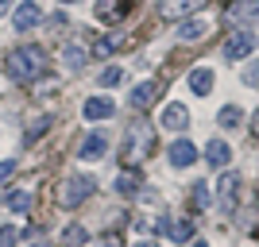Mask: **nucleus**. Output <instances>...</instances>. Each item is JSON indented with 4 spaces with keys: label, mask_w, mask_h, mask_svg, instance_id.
Wrapping results in <instances>:
<instances>
[{
    "label": "nucleus",
    "mask_w": 259,
    "mask_h": 247,
    "mask_svg": "<svg viewBox=\"0 0 259 247\" xmlns=\"http://www.w3.org/2000/svg\"><path fill=\"white\" fill-rule=\"evenodd\" d=\"M47 74V51L43 46H16V51L8 54V77L12 81H20V85H31V81H39V77Z\"/></svg>",
    "instance_id": "nucleus-1"
},
{
    "label": "nucleus",
    "mask_w": 259,
    "mask_h": 247,
    "mask_svg": "<svg viewBox=\"0 0 259 247\" xmlns=\"http://www.w3.org/2000/svg\"><path fill=\"white\" fill-rule=\"evenodd\" d=\"M155 151V128L147 124V120H136V124H128V131H124V147H120V159H124V166H140L147 155Z\"/></svg>",
    "instance_id": "nucleus-2"
},
{
    "label": "nucleus",
    "mask_w": 259,
    "mask_h": 247,
    "mask_svg": "<svg viewBox=\"0 0 259 247\" xmlns=\"http://www.w3.org/2000/svg\"><path fill=\"white\" fill-rule=\"evenodd\" d=\"M58 205L62 209H77L81 201H89L93 197V178L89 174H74V178H62V185H58Z\"/></svg>",
    "instance_id": "nucleus-3"
},
{
    "label": "nucleus",
    "mask_w": 259,
    "mask_h": 247,
    "mask_svg": "<svg viewBox=\"0 0 259 247\" xmlns=\"http://www.w3.org/2000/svg\"><path fill=\"white\" fill-rule=\"evenodd\" d=\"M255 46H259L255 31H236V35L225 43V58H228V62H240V58H248Z\"/></svg>",
    "instance_id": "nucleus-4"
},
{
    "label": "nucleus",
    "mask_w": 259,
    "mask_h": 247,
    "mask_svg": "<svg viewBox=\"0 0 259 247\" xmlns=\"http://www.w3.org/2000/svg\"><path fill=\"white\" fill-rule=\"evenodd\" d=\"M205 8V0H162L159 4V16L162 20H186V16H194V12H201Z\"/></svg>",
    "instance_id": "nucleus-5"
},
{
    "label": "nucleus",
    "mask_w": 259,
    "mask_h": 247,
    "mask_svg": "<svg viewBox=\"0 0 259 247\" xmlns=\"http://www.w3.org/2000/svg\"><path fill=\"white\" fill-rule=\"evenodd\" d=\"M39 23H43V8H39L35 0H23L20 8L12 12V27H16V31H31Z\"/></svg>",
    "instance_id": "nucleus-6"
},
{
    "label": "nucleus",
    "mask_w": 259,
    "mask_h": 247,
    "mask_svg": "<svg viewBox=\"0 0 259 247\" xmlns=\"http://www.w3.org/2000/svg\"><path fill=\"white\" fill-rule=\"evenodd\" d=\"M213 31V27H209V20L205 16H186V20H178V39H182V43H197V39H205V35Z\"/></svg>",
    "instance_id": "nucleus-7"
},
{
    "label": "nucleus",
    "mask_w": 259,
    "mask_h": 247,
    "mask_svg": "<svg viewBox=\"0 0 259 247\" xmlns=\"http://www.w3.org/2000/svg\"><path fill=\"white\" fill-rule=\"evenodd\" d=\"M132 8H136V0H97V8H93V12H97L101 23H120Z\"/></svg>",
    "instance_id": "nucleus-8"
},
{
    "label": "nucleus",
    "mask_w": 259,
    "mask_h": 247,
    "mask_svg": "<svg viewBox=\"0 0 259 247\" xmlns=\"http://www.w3.org/2000/svg\"><path fill=\"white\" fill-rule=\"evenodd\" d=\"M105 151H108V135H105V131H93V135H85V139H81V147H77V159L97 162V159H105Z\"/></svg>",
    "instance_id": "nucleus-9"
},
{
    "label": "nucleus",
    "mask_w": 259,
    "mask_h": 247,
    "mask_svg": "<svg viewBox=\"0 0 259 247\" xmlns=\"http://www.w3.org/2000/svg\"><path fill=\"white\" fill-rule=\"evenodd\" d=\"M166 131H186L190 128V112H186V105H178V101H170V105L162 108V120H159Z\"/></svg>",
    "instance_id": "nucleus-10"
},
{
    "label": "nucleus",
    "mask_w": 259,
    "mask_h": 247,
    "mask_svg": "<svg viewBox=\"0 0 259 247\" xmlns=\"http://www.w3.org/2000/svg\"><path fill=\"white\" fill-rule=\"evenodd\" d=\"M217 185H221V213H232L236 201H240V178L236 174H225Z\"/></svg>",
    "instance_id": "nucleus-11"
},
{
    "label": "nucleus",
    "mask_w": 259,
    "mask_h": 247,
    "mask_svg": "<svg viewBox=\"0 0 259 247\" xmlns=\"http://www.w3.org/2000/svg\"><path fill=\"white\" fill-rule=\"evenodd\" d=\"M112 112H116L112 97H89L85 105H81V116H85V120H108Z\"/></svg>",
    "instance_id": "nucleus-12"
},
{
    "label": "nucleus",
    "mask_w": 259,
    "mask_h": 247,
    "mask_svg": "<svg viewBox=\"0 0 259 247\" xmlns=\"http://www.w3.org/2000/svg\"><path fill=\"white\" fill-rule=\"evenodd\" d=\"M155 101H159V81H140V85L132 89V108H151Z\"/></svg>",
    "instance_id": "nucleus-13"
},
{
    "label": "nucleus",
    "mask_w": 259,
    "mask_h": 247,
    "mask_svg": "<svg viewBox=\"0 0 259 247\" xmlns=\"http://www.w3.org/2000/svg\"><path fill=\"white\" fill-rule=\"evenodd\" d=\"M197 162V147L194 143H186V139H178L170 147V166H178V170H186V166H194Z\"/></svg>",
    "instance_id": "nucleus-14"
},
{
    "label": "nucleus",
    "mask_w": 259,
    "mask_h": 247,
    "mask_svg": "<svg viewBox=\"0 0 259 247\" xmlns=\"http://www.w3.org/2000/svg\"><path fill=\"white\" fill-rule=\"evenodd\" d=\"M128 43H132V35H101L97 43H93V54L108 58V54H120V51H124Z\"/></svg>",
    "instance_id": "nucleus-15"
},
{
    "label": "nucleus",
    "mask_w": 259,
    "mask_h": 247,
    "mask_svg": "<svg viewBox=\"0 0 259 247\" xmlns=\"http://www.w3.org/2000/svg\"><path fill=\"white\" fill-rule=\"evenodd\" d=\"M228 20L236 23H259V0H240L228 8Z\"/></svg>",
    "instance_id": "nucleus-16"
},
{
    "label": "nucleus",
    "mask_w": 259,
    "mask_h": 247,
    "mask_svg": "<svg viewBox=\"0 0 259 247\" xmlns=\"http://www.w3.org/2000/svg\"><path fill=\"white\" fill-rule=\"evenodd\" d=\"M213 70H201V66H197V70H190V89H194L197 97H209V93H213Z\"/></svg>",
    "instance_id": "nucleus-17"
},
{
    "label": "nucleus",
    "mask_w": 259,
    "mask_h": 247,
    "mask_svg": "<svg viewBox=\"0 0 259 247\" xmlns=\"http://www.w3.org/2000/svg\"><path fill=\"white\" fill-rule=\"evenodd\" d=\"M159 228H162V232H166V236L174 239V243H186V239L194 236V224H190V220H174V224H170V220H162Z\"/></svg>",
    "instance_id": "nucleus-18"
},
{
    "label": "nucleus",
    "mask_w": 259,
    "mask_h": 247,
    "mask_svg": "<svg viewBox=\"0 0 259 247\" xmlns=\"http://www.w3.org/2000/svg\"><path fill=\"white\" fill-rule=\"evenodd\" d=\"M228 155H232V151H228L225 139H213V143L205 147V159L213 162V166H228Z\"/></svg>",
    "instance_id": "nucleus-19"
},
{
    "label": "nucleus",
    "mask_w": 259,
    "mask_h": 247,
    "mask_svg": "<svg viewBox=\"0 0 259 247\" xmlns=\"http://www.w3.org/2000/svg\"><path fill=\"white\" fill-rule=\"evenodd\" d=\"M62 62L70 66V70H81V66H85V46L66 43V46H62Z\"/></svg>",
    "instance_id": "nucleus-20"
},
{
    "label": "nucleus",
    "mask_w": 259,
    "mask_h": 247,
    "mask_svg": "<svg viewBox=\"0 0 259 247\" xmlns=\"http://www.w3.org/2000/svg\"><path fill=\"white\" fill-rule=\"evenodd\" d=\"M240 120H244V108L240 105H225L221 112H217V124H221V128H236Z\"/></svg>",
    "instance_id": "nucleus-21"
},
{
    "label": "nucleus",
    "mask_w": 259,
    "mask_h": 247,
    "mask_svg": "<svg viewBox=\"0 0 259 247\" xmlns=\"http://www.w3.org/2000/svg\"><path fill=\"white\" fill-rule=\"evenodd\" d=\"M116 189H120V193H124V197H132V193H136V189H140V174H136V170H132V166H128V170H124V174H120V178H116Z\"/></svg>",
    "instance_id": "nucleus-22"
},
{
    "label": "nucleus",
    "mask_w": 259,
    "mask_h": 247,
    "mask_svg": "<svg viewBox=\"0 0 259 247\" xmlns=\"http://www.w3.org/2000/svg\"><path fill=\"white\" fill-rule=\"evenodd\" d=\"M8 209H12V213H20V216H27V213H31V193H23V189L8 193Z\"/></svg>",
    "instance_id": "nucleus-23"
},
{
    "label": "nucleus",
    "mask_w": 259,
    "mask_h": 247,
    "mask_svg": "<svg viewBox=\"0 0 259 247\" xmlns=\"http://www.w3.org/2000/svg\"><path fill=\"white\" fill-rule=\"evenodd\" d=\"M120 81H124V70H120V66H108V70H101V85H105V89L120 85Z\"/></svg>",
    "instance_id": "nucleus-24"
},
{
    "label": "nucleus",
    "mask_w": 259,
    "mask_h": 247,
    "mask_svg": "<svg viewBox=\"0 0 259 247\" xmlns=\"http://www.w3.org/2000/svg\"><path fill=\"white\" fill-rule=\"evenodd\" d=\"M85 228H77V224H70V228H66V247H81V243H85Z\"/></svg>",
    "instance_id": "nucleus-25"
},
{
    "label": "nucleus",
    "mask_w": 259,
    "mask_h": 247,
    "mask_svg": "<svg viewBox=\"0 0 259 247\" xmlns=\"http://www.w3.org/2000/svg\"><path fill=\"white\" fill-rule=\"evenodd\" d=\"M43 128H51V116H35L31 128H27V139H39V135H43Z\"/></svg>",
    "instance_id": "nucleus-26"
},
{
    "label": "nucleus",
    "mask_w": 259,
    "mask_h": 247,
    "mask_svg": "<svg viewBox=\"0 0 259 247\" xmlns=\"http://www.w3.org/2000/svg\"><path fill=\"white\" fill-rule=\"evenodd\" d=\"M190 201H194L197 209H205V205H209V189H205L201 182H197V185H194V193H190Z\"/></svg>",
    "instance_id": "nucleus-27"
},
{
    "label": "nucleus",
    "mask_w": 259,
    "mask_h": 247,
    "mask_svg": "<svg viewBox=\"0 0 259 247\" xmlns=\"http://www.w3.org/2000/svg\"><path fill=\"white\" fill-rule=\"evenodd\" d=\"M244 85H259V62H248V70H244Z\"/></svg>",
    "instance_id": "nucleus-28"
},
{
    "label": "nucleus",
    "mask_w": 259,
    "mask_h": 247,
    "mask_svg": "<svg viewBox=\"0 0 259 247\" xmlns=\"http://www.w3.org/2000/svg\"><path fill=\"white\" fill-rule=\"evenodd\" d=\"M16 243V228H0V247Z\"/></svg>",
    "instance_id": "nucleus-29"
},
{
    "label": "nucleus",
    "mask_w": 259,
    "mask_h": 247,
    "mask_svg": "<svg viewBox=\"0 0 259 247\" xmlns=\"http://www.w3.org/2000/svg\"><path fill=\"white\" fill-rule=\"evenodd\" d=\"M12 170H16V162H12V159H8V162H0V178H8Z\"/></svg>",
    "instance_id": "nucleus-30"
},
{
    "label": "nucleus",
    "mask_w": 259,
    "mask_h": 247,
    "mask_svg": "<svg viewBox=\"0 0 259 247\" xmlns=\"http://www.w3.org/2000/svg\"><path fill=\"white\" fill-rule=\"evenodd\" d=\"M93 247H120L116 239H101V243H93Z\"/></svg>",
    "instance_id": "nucleus-31"
},
{
    "label": "nucleus",
    "mask_w": 259,
    "mask_h": 247,
    "mask_svg": "<svg viewBox=\"0 0 259 247\" xmlns=\"http://www.w3.org/2000/svg\"><path fill=\"white\" fill-rule=\"evenodd\" d=\"M136 247H159V243H155V239H140Z\"/></svg>",
    "instance_id": "nucleus-32"
},
{
    "label": "nucleus",
    "mask_w": 259,
    "mask_h": 247,
    "mask_svg": "<svg viewBox=\"0 0 259 247\" xmlns=\"http://www.w3.org/2000/svg\"><path fill=\"white\" fill-rule=\"evenodd\" d=\"M251 128H255V135H259V108H255V116H251Z\"/></svg>",
    "instance_id": "nucleus-33"
},
{
    "label": "nucleus",
    "mask_w": 259,
    "mask_h": 247,
    "mask_svg": "<svg viewBox=\"0 0 259 247\" xmlns=\"http://www.w3.org/2000/svg\"><path fill=\"white\" fill-rule=\"evenodd\" d=\"M12 4H16V0H0V12H8V8H12Z\"/></svg>",
    "instance_id": "nucleus-34"
},
{
    "label": "nucleus",
    "mask_w": 259,
    "mask_h": 247,
    "mask_svg": "<svg viewBox=\"0 0 259 247\" xmlns=\"http://www.w3.org/2000/svg\"><path fill=\"white\" fill-rule=\"evenodd\" d=\"M190 247H209V243H205V239H197V243H190Z\"/></svg>",
    "instance_id": "nucleus-35"
},
{
    "label": "nucleus",
    "mask_w": 259,
    "mask_h": 247,
    "mask_svg": "<svg viewBox=\"0 0 259 247\" xmlns=\"http://www.w3.org/2000/svg\"><path fill=\"white\" fill-rule=\"evenodd\" d=\"M62 4H77V0H62Z\"/></svg>",
    "instance_id": "nucleus-36"
},
{
    "label": "nucleus",
    "mask_w": 259,
    "mask_h": 247,
    "mask_svg": "<svg viewBox=\"0 0 259 247\" xmlns=\"http://www.w3.org/2000/svg\"><path fill=\"white\" fill-rule=\"evenodd\" d=\"M35 247H43V243H35Z\"/></svg>",
    "instance_id": "nucleus-37"
}]
</instances>
